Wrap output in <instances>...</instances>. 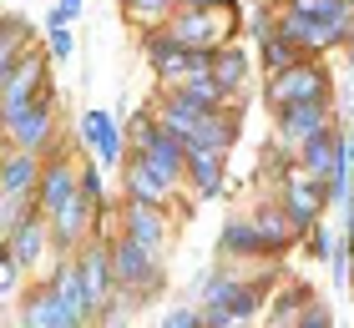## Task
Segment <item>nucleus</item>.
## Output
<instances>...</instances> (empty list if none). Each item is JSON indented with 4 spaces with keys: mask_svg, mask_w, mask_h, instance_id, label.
Wrapping results in <instances>:
<instances>
[{
    "mask_svg": "<svg viewBox=\"0 0 354 328\" xmlns=\"http://www.w3.org/2000/svg\"><path fill=\"white\" fill-rule=\"evenodd\" d=\"M167 30H172L177 46H187V51H218V46H228V36L238 30V10L228 6V0H218V6L172 15Z\"/></svg>",
    "mask_w": 354,
    "mask_h": 328,
    "instance_id": "nucleus-1",
    "label": "nucleus"
},
{
    "mask_svg": "<svg viewBox=\"0 0 354 328\" xmlns=\"http://www.w3.org/2000/svg\"><path fill=\"white\" fill-rule=\"evenodd\" d=\"M41 91H46V56H41V51H26V56L6 71V81H0V126L15 122Z\"/></svg>",
    "mask_w": 354,
    "mask_h": 328,
    "instance_id": "nucleus-2",
    "label": "nucleus"
},
{
    "mask_svg": "<svg viewBox=\"0 0 354 328\" xmlns=\"http://www.w3.org/2000/svg\"><path fill=\"white\" fill-rule=\"evenodd\" d=\"M111 273H117V288H137V283H142V293H152L157 283H162L157 253H152V248H142L137 238L111 242Z\"/></svg>",
    "mask_w": 354,
    "mask_h": 328,
    "instance_id": "nucleus-3",
    "label": "nucleus"
},
{
    "mask_svg": "<svg viewBox=\"0 0 354 328\" xmlns=\"http://www.w3.org/2000/svg\"><path fill=\"white\" fill-rule=\"evenodd\" d=\"M268 106H294V102H319L324 96V71L314 61H294L288 71H279L268 81Z\"/></svg>",
    "mask_w": 354,
    "mask_h": 328,
    "instance_id": "nucleus-4",
    "label": "nucleus"
},
{
    "mask_svg": "<svg viewBox=\"0 0 354 328\" xmlns=\"http://www.w3.org/2000/svg\"><path fill=\"white\" fill-rule=\"evenodd\" d=\"M76 273H82V298L91 313H102V308L111 303V293H117V273H111V248H102V242H91V248L82 253V262H76Z\"/></svg>",
    "mask_w": 354,
    "mask_h": 328,
    "instance_id": "nucleus-5",
    "label": "nucleus"
},
{
    "mask_svg": "<svg viewBox=\"0 0 354 328\" xmlns=\"http://www.w3.org/2000/svg\"><path fill=\"white\" fill-rule=\"evenodd\" d=\"M304 172L319 177V182H339L349 172V157H344V137L334 126H324L319 137L304 142Z\"/></svg>",
    "mask_w": 354,
    "mask_h": 328,
    "instance_id": "nucleus-6",
    "label": "nucleus"
},
{
    "mask_svg": "<svg viewBox=\"0 0 354 328\" xmlns=\"http://www.w3.org/2000/svg\"><path fill=\"white\" fill-rule=\"evenodd\" d=\"M21 323H26V328H82L86 318H82V313H76V308L56 293V283H41V288L26 298Z\"/></svg>",
    "mask_w": 354,
    "mask_h": 328,
    "instance_id": "nucleus-7",
    "label": "nucleus"
},
{
    "mask_svg": "<svg viewBox=\"0 0 354 328\" xmlns=\"http://www.w3.org/2000/svg\"><path fill=\"white\" fill-rule=\"evenodd\" d=\"M51 117H56V96L41 91L15 122H6V137L21 146V152H36V146H46V137H51Z\"/></svg>",
    "mask_w": 354,
    "mask_h": 328,
    "instance_id": "nucleus-8",
    "label": "nucleus"
},
{
    "mask_svg": "<svg viewBox=\"0 0 354 328\" xmlns=\"http://www.w3.org/2000/svg\"><path fill=\"white\" fill-rule=\"evenodd\" d=\"M279 36H283V41H294V46H299V56L329 51V46L339 41L329 21H319V15H304V10H294V6H283V15H279Z\"/></svg>",
    "mask_w": 354,
    "mask_h": 328,
    "instance_id": "nucleus-9",
    "label": "nucleus"
},
{
    "mask_svg": "<svg viewBox=\"0 0 354 328\" xmlns=\"http://www.w3.org/2000/svg\"><path fill=\"white\" fill-rule=\"evenodd\" d=\"M76 192H82L76 167H71V162H51V167H41V182H36V212H41V218H56Z\"/></svg>",
    "mask_w": 354,
    "mask_h": 328,
    "instance_id": "nucleus-10",
    "label": "nucleus"
},
{
    "mask_svg": "<svg viewBox=\"0 0 354 328\" xmlns=\"http://www.w3.org/2000/svg\"><path fill=\"white\" fill-rule=\"evenodd\" d=\"M329 126V102L319 96V102H294V106H279V137L304 146L309 137H319V131Z\"/></svg>",
    "mask_w": 354,
    "mask_h": 328,
    "instance_id": "nucleus-11",
    "label": "nucleus"
},
{
    "mask_svg": "<svg viewBox=\"0 0 354 328\" xmlns=\"http://www.w3.org/2000/svg\"><path fill=\"white\" fill-rule=\"evenodd\" d=\"M147 61H152L157 81H167V86H177L187 76V46H177L172 30H152L147 36Z\"/></svg>",
    "mask_w": 354,
    "mask_h": 328,
    "instance_id": "nucleus-12",
    "label": "nucleus"
},
{
    "mask_svg": "<svg viewBox=\"0 0 354 328\" xmlns=\"http://www.w3.org/2000/svg\"><path fill=\"white\" fill-rule=\"evenodd\" d=\"M319 202H324V187H314V182H288L283 187V218L294 222V233H309V227L319 222Z\"/></svg>",
    "mask_w": 354,
    "mask_h": 328,
    "instance_id": "nucleus-13",
    "label": "nucleus"
},
{
    "mask_svg": "<svg viewBox=\"0 0 354 328\" xmlns=\"http://www.w3.org/2000/svg\"><path fill=\"white\" fill-rule=\"evenodd\" d=\"M36 182H41V167H36L30 152L15 146L10 157H0V197H30Z\"/></svg>",
    "mask_w": 354,
    "mask_h": 328,
    "instance_id": "nucleus-14",
    "label": "nucleus"
},
{
    "mask_svg": "<svg viewBox=\"0 0 354 328\" xmlns=\"http://www.w3.org/2000/svg\"><path fill=\"white\" fill-rule=\"evenodd\" d=\"M233 137H238V126H233V117H228V111H203V117H198V126H192V137H187V146L228 152V146H233Z\"/></svg>",
    "mask_w": 354,
    "mask_h": 328,
    "instance_id": "nucleus-15",
    "label": "nucleus"
},
{
    "mask_svg": "<svg viewBox=\"0 0 354 328\" xmlns=\"http://www.w3.org/2000/svg\"><path fill=\"white\" fill-rule=\"evenodd\" d=\"M213 81L228 96H243L248 91V56L238 51V46H218L213 51Z\"/></svg>",
    "mask_w": 354,
    "mask_h": 328,
    "instance_id": "nucleus-16",
    "label": "nucleus"
},
{
    "mask_svg": "<svg viewBox=\"0 0 354 328\" xmlns=\"http://www.w3.org/2000/svg\"><path fill=\"white\" fill-rule=\"evenodd\" d=\"M82 137H86V146H96L102 162L122 157V131H117V122H111L106 111H86V117H82Z\"/></svg>",
    "mask_w": 354,
    "mask_h": 328,
    "instance_id": "nucleus-17",
    "label": "nucleus"
},
{
    "mask_svg": "<svg viewBox=\"0 0 354 328\" xmlns=\"http://www.w3.org/2000/svg\"><path fill=\"white\" fill-rule=\"evenodd\" d=\"M91 212H96V202H91V197H86V192H76V197H71V202H66V207H61V212H56V218H51V227H56V242H61V248H66V242H76V238H82V233H86V222H91Z\"/></svg>",
    "mask_w": 354,
    "mask_h": 328,
    "instance_id": "nucleus-18",
    "label": "nucleus"
},
{
    "mask_svg": "<svg viewBox=\"0 0 354 328\" xmlns=\"http://www.w3.org/2000/svg\"><path fill=\"white\" fill-rule=\"evenodd\" d=\"M187 177L203 197H213L223 187V152H207V146H187Z\"/></svg>",
    "mask_w": 354,
    "mask_h": 328,
    "instance_id": "nucleus-19",
    "label": "nucleus"
},
{
    "mask_svg": "<svg viewBox=\"0 0 354 328\" xmlns=\"http://www.w3.org/2000/svg\"><path fill=\"white\" fill-rule=\"evenodd\" d=\"M127 238H137L142 248H162V212L147 202H127Z\"/></svg>",
    "mask_w": 354,
    "mask_h": 328,
    "instance_id": "nucleus-20",
    "label": "nucleus"
},
{
    "mask_svg": "<svg viewBox=\"0 0 354 328\" xmlns=\"http://www.w3.org/2000/svg\"><path fill=\"white\" fill-rule=\"evenodd\" d=\"M41 242H46V227H41V218H30V212H26V218L10 227V258L26 268V262L41 258Z\"/></svg>",
    "mask_w": 354,
    "mask_h": 328,
    "instance_id": "nucleus-21",
    "label": "nucleus"
},
{
    "mask_svg": "<svg viewBox=\"0 0 354 328\" xmlns=\"http://www.w3.org/2000/svg\"><path fill=\"white\" fill-rule=\"evenodd\" d=\"M127 197H132V202H147V207H162L167 202V182L152 177L142 162H132V167H127Z\"/></svg>",
    "mask_w": 354,
    "mask_h": 328,
    "instance_id": "nucleus-22",
    "label": "nucleus"
},
{
    "mask_svg": "<svg viewBox=\"0 0 354 328\" xmlns=\"http://www.w3.org/2000/svg\"><path fill=\"white\" fill-rule=\"evenodd\" d=\"M26 41H30L26 21H0V81H6V71L26 56Z\"/></svg>",
    "mask_w": 354,
    "mask_h": 328,
    "instance_id": "nucleus-23",
    "label": "nucleus"
},
{
    "mask_svg": "<svg viewBox=\"0 0 354 328\" xmlns=\"http://www.w3.org/2000/svg\"><path fill=\"white\" fill-rule=\"evenodd\" d=\"M51 283H56V293H61V298H66V303L76 308V313H82V318H91V308H86V298H82V273H76V262L56 268V278H51Z\"/></svg>",
    "mask_w": 354,
    "mask_h": 328,
    "instance_id": "nucleus-24",
    "label": "nucleus"
},
{
    "mask_svg": "<svg viewBox=\"0 0 354 328\" xmlns=\"http://www.w3.org/2000/svg\"><path fill=\"white\" fill-rule=\"evenodd\" d=\"M294 61H299V46H294V41H283L279 30H273V36H263V66H268L273 76H279V71H288Z\"/></svg>",
    "mask_w": 354,
    "mask_h": 328,
    "instance_id": "nucleus-25",
    "label": "nucleus"
},
{
    "mask_svg": "<svg viewBox=\"0 0 354 328\" xmlns=\"http://www.w3.org/2000/svg\"><path fill=\"white\" fill-rule=\"evenodd\" d=\"M223 248H228V253H259L263 238H259V227H253V222H228V233H223Z\"/></svg>",
    "mask_w": 354,
    "mask_h": 328,
    "instance_id": "nucleus-26",
    "label": "nucleus"
},
{
    "mask_svg": "<svg viewBox=\"0 0 354 328\" xmlns=\"http://www.w3.org/2000/svg\"><path fill=\"white\" fill-rule=\"evenodd\" d=\"M223 313H228L233 323H243V318H253V313H259V293H253L248 283H238V288H233V298L223 303Z\"/></svg>",
    "mask_w": 354,
    "mask_h": 328,
    "instance_id": "nucleus-27",
    "label": "nucleus"
},
{
    "mask_svg": "<svg viewBox=\"0 0 354 328\" xmlns=\"http://www.w3.org/2000/svg\"><path fill=\"white\" fill-rule=\"evenodd\" d=\"M177 0H127V10L137 15V21H157V15H167Z\"/></svg>",
    "mask_w": 354,
    "mask_h": 328,
    "instance_id": "nucleus-28",
    "label": "nucleus"
},
{
    "mask_svg": "<svg viewBox=\"0 0 354 328\" xmlns=\"http://www.w3.org/2000/svg\"><path fill=\"white\" fill-rule=\"evenodd\" d=\"M46 51H51L56 61H66V56H71V30H66V26H51V41H46Z\"/></svg>",
    "mask_w": 354,
    "mask_h": 328,
    "instance_id": "nucleus-29",
    "label": "nucleus"
},
{
    "mask_svg": "<svg viewBox=\"0 0 354 328\" xmlns=\"http://www.w3.org/2000/svg\"><path fill=\"white\" fill-rule=\"evenodd\" d=\"M15 278H21V262H15L10 248H6V253H0V293H10V288H15Z\"/></svg>",
    "mask_w": 354,
    "mask_h": 328,
    "instance_id": "nucleus-30",
    "label": "nucleus"
},
{
    "mask_svg": "<svg viewBox=\"0 0 354 328\" xmlns=\"http://www.w3.org/2000/svg\"><path fill=\"white\" fill-rule=\"evenodd\" d=\"M162 328H203V318L192 313V308H177V313H167V318H162Z\"/></svg>",
    "mask_w": 354,
    "mask_h": 328,
    "instance_id": "nucleus-31",
    "label": "nucleus"
},
{
    "mask_svg": "<svg viewBox=\"0 0 354 328\" xmlns=\"http://www.w3.org/2000/svg\"><path fill=\"white\" fill-rule=\"evenodd\" d=\"M82 192L91 197L96 207H102V182H96V167H86V172H82Z\"/></svg>",
    "mask_w": 354,
    "mask_h": 328,
    "instance_id": "nucleus-32",
    "label": "nucleus"
},
{
    "mask_svg": "<svg viewBox=\"0 0 354 328\" xmlns=\"http://www.w3.org/2000/svg\"><path fill=\"white\" fill-rule=\"evenodd\" d=\"M309 233H314V242H309V248H314L319 258H334V242H329V233H324V227H309Z\"/></svg>",
    "mask_w": 354,
    "mask_h": 328,
    "instance_id": "nucleus-33",
    "label": "nucleus"
},
{
    "mask_svg": "<svg viewBox=\"0 0 354 328\" xmlns=\"http://www.w3.org/2000/svg\"><path fill=\"white\" fill-rule=\"evenodd\" d=\"M304 328H329V313H324V308H309V318H304Z\"/></svg>",
    "mask_w": 354,
    "mask_h": 328,
    "instance_id": "nucleus-34",
    "label": "nucleus"
},
{
    "mask_svg": "<svg viewBox=\"0 0 354 328\" xmlns=\"http://www.w3.org/2000/svg\"><path fill=\"white\" fill-rule=\"evenodd\" d=\"M183 10H203V6H218V0H177Z\"/></svg>",
    "mask_w": 354,
    "mask_h": 328,
    "instance_id": "nucleus-35",
    "label": "nucleus"
},
{
    "mask_svg": "<svg viewBox=\"0 0 354 328\" xmlns=\"http://www.w3.org/2000/svg\"><path fill=\"white\" fill-rule=\"evenodd\" d=\"M344 157H349V167H354V137H344Z\"/></svg>",
    "mask_w": 354,
    "mask_h": 328,
    "instance_id": "nucleus-36",
    "label": "nucleus"
},
{
    "mask_svg": "<svg viewBox=\"0 0 354 328\" xmlns=\"http://www.w3.org/2000/svg\"><path fill=\"white\" fill-rule=\"evenodd\" d=\"M349 242H354V212H349Z\"/></svg>",
    "mask_w": 354,
    "mask_h": 328,
    "instance_id": "nucleus-37",
    "label": "nucleus"
}]
</instances>
